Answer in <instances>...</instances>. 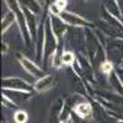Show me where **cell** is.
<instances>
[{
	"mask_svg": "<svg viewBox=\"0 0 123 123\" xmlns=\"http://www.w3.org/2000/svg\"><path fill=\"white\" fill-rule=\"evenodd\" d=\"M43 26H44V46H43V60L42 62L44 64H49L58 49L59 39L57 38L55 33L53 32L49 17L44 18Z\"/></svg>",
	"mask_w": 123,
	"mask_h": 123,
	"instance_id": "6da1fadb",
	"label": "cell"
},
{
	"mask_svg": "<svg viewBox=\"0 0 123 123\" xmlns=\"http://www.w3.org/2000/svg\"><path fill=\"white\" fill-rule=\"evenodd\" d=\"M68 123H89V122H87V119L80 118L79 116H76L74 112H73L71 116H70V118H69V121H68Z\"/></svg>",
	"mask_w": 123,
	"mask_h": 123,
	"instance_id": "ffe728a7",
	"label": "cell"
},
{
	"mask_svg": "<svg viewBox=\"0 0 123 123\" xmlns=\"http://www.w3.org/2000/svg\"><path fill=\"white\" fill-rule=\"evenodd\" d=\"M104 7L107 10L110 14H112L116 17H121V12H119V9H118V5H117V1L116 0H105L104 3Z\"/></svg>",
	"mask_w": 123,
	"mask_h": 123,
	"instance_id": "e0dca14e",
	"label": "cell"
},
{
	"mask_svg": "<svg viewBox=\"0 0 123 123\" xmlns=\"http://www.w3.org/2000/svg\"><path fill=\"white\" fill-rule=\"evenodd\" d=\"M73 112L83 119L94 118V108H92V104H90L89 101H85V100L80 101L78 105H75L74 108H73Z\"/></svg>",
	"mask_w": 123,
	"mask_h": 123,
	"instance_id": "9c48e42d",
	"label": "cell"
},
{
	"mask_svg": "<svg viewBox=\"0 0 123 123\" xmlns=\"http://www.w3.org/2000/svg\"><path fill=\"white\" fill-rule=\"evenodd\" d=\"M116 73H117V75L119 76L122 84H123V67H119V65L116 67Z\"/></svg>",
	"mask_w": 123,
	"mask_h": 123,
	"instance_id": "7402d4cb",
	"label": "cell"
},
{
	"mask_svg": "<svg viewBox=\"0 0 123 123\" xmlns=\"http://www.w3.org/2000/svg\"><path fill=\"white\" fill-rule=\"evenodd\" d=\"M107 78H108V84H110L111 89L113 90L116 94L123 96V84H122L119 76H118L117 73H116V69H115L113 73H111Z\"/></svg>",
	"mask_w": 123,
	"mask_h": 123,
	"instance_id": "5bb4252c",
	"label": "cell"
},
{
	"mask_svg": "<svg viewBox=\"0 0 123 123\" xmlns=\"http://www.w3.org/2000/svg\"><path fill=\"white\" fill-rule=\"evenodd\" d=\"M63 21L70 26V27H78V28H87L90 26H92V24L89 21V20H86L85 17L80 16L75 12H70V11H63L60 14L59 16Z\"/></svg>",
	"mask_w": 123,
	"mask_h": 123,
	"instance_id": "8992f818",
	"label": "cell"
},
{
	"mask_svg": "<svg viewBox=\"0 0 123 123\" xmlns=\"http://www.w3.org/2000/svg\"><path fill=\"white\" fill-rule=\"evenodd\" d=\"M54 1H55V0H44V4H46L47 6H49L50 4H53Z\"/></svg>",
	"mask_w": 123,
	"mask_h": 123,
	"instance_id": "cb8c5ba5",
	"label": "cell"
},
{
	"mask_svg": "<svg viewBox=\"0 0 123 123\" xmlns=\"http://www.w3.org/2000/svg\"><path fill=\"white\" fill-rule=\"evenodd\" d=\"M106 59L112 62L116 67L121 65L123 62V38H106L104 44Z\"/></svg>",
	"mask_w": 123,
	"mask_h": 123,
	"instance_id": "3957f363",
	"label": "cell"
},
{
	"mask_svg": "<svg viewBox=\"0 0 123 123\" xmlns=\"http://www.w3.org/2000/svg\"><path fill=\"white\" fill-rule=\"evenodd\" d=\"M78 55L74 53V50L71 49H64V52L62 53V64L65 67H73L76 62Z\"/></svg>",
	"mask_w": 123,
	"mask_h": 123,
	"instance_id": "2e32d148",
	"label": "cell"
},
{
	"mask_svg": "<svg viewBox=\"0 0 123 123\" xmlns=\"http://www.w3.org/2000/svg\"><path fill=\"white\" fill-rule=\"evenodd\" d=\"M15 22H17L16 15H15L10 9H7L6 14H5V15L3 16V18H1V35H5L6 31L11 27Z\"/></svg>",
	"mask_w": 123,
	"mask_h": 123,
	"instance_id": "9a60e30c",
	"label": "cell"
},
{
	"mask_svg": "<svg viewBox=\"0 0 123 123\" xmlns=\"http://www.w3.org/2000/svg\"><path fill=\"white\" fill-rule=\"evenodd\" d=\"M81 1H87V0H81Z\"/></svg>",
	"mask_w": 123,
	"mask_h": 123,
	"instance_id": "484cf974",
	"label": "cell"
},
{
	"mask_svg": "<svg viewBox=\"0 0 123 123\" xmlns=\"http://www.w3.org/2000/svg\"><path fill=\"white\" fill-rule=\"evenodd\" d=\"M57 84V79L52 74H46L44 76L37 79V81L33 84V91L39 92V94H44V92L52 90Z\"/></svg>",
	"mask_w": 123,
	"mask_h": 123,
	"instance_id": "52a82bcc",
	"label": "cell"
},
{
	"mask_svg": "<svg viewBox=\"0 0 123 123\" xmlns=\"http://www.w3.org/2000/svg\"><path fill=\"white\" fill-rule=\"evenodd\" d=\"M64 100L57 98L52 102V106L49 110V123H60V117L64 108Z\"/></svg>",
	"mask_w": 123,
	"mask_h": 123,
	"instance_id": "30bf717a",
	"label": "cell"
},
{
	"mask_svg": "<svg viewBox=\"0 0 123 123\" xmlns=\"http://www.w3.org/2000/svg\"><path fill=\"white\" fill-rule=\"evenodd\" d=\"M49 18H50V24H52L53 32L55 33L57 38H58L59 41H62V38H63L64 35L67 33L69 26H68L59 16H49Z\"/></svg>",
	"mask_w": 123,
	"mask_h": 123,
	"instance_id": "8fae6325",
	"label": "cell"
},
{
	"mask_svg": "<svg viewBox=\"0 0 123 123\" xmlns=\"http://www.w3.org/2000/svg\"><path fill=\"white\" fill-rule=\"evenodd\" d=\"M7 9H10L11 11L16 15V20H17V25H18V30L22 36V41L26 43V46H30L32 42V37L30 35V31L26 24V16H25V11L24 7L20 3V0H4Z\"/></svg>",
	"mask_w": 123,
	"mask_h": 123,
	"instance_id": "7a4b0ae2",
	"label": "cell"
},
{
	"mask_svg": "<svg viewBox=\"0 0 123 123\" xmlns=\"http://www.w3.org/2000/svg\"><path fill=\"white\" fill-rule=\"evenodd\" d=\"M115 69H116V65L112 63V62H110L108 59H105V60L100 64V70H101V73L104 74V75H106V76H108L111 73H113Z\"/></svg>",
	"mask_w": 123,
	"mask_h": 123,
	"instance_id": "ac0fdd59",
	"label": "cell"
},
{
	"mask_svg": "<svg viewBox=\"0 0 123 123\" xmlns=\"http://www.w3.org/2000/svg\"><path fill=\"white\" fill-rule=\"evenodd\" d=\"M119 67H123V62H122V64H121V65H119Z\"/></svg>",
	"mask_w": 123,
	"mask_h": 123,
	"instance_id": "d4e9b609",
	"label": "cell"
},
{
	"mask_svg": "<svg viewBox=\"0 0 123 123\" xmlns=\"http://www.w3.org/2000/svg\"><path fill=\"white\" fill-rule=\"evenodd\" d=\"M117 1V5H118V9H119V12H121V17L123 18V0H116Z\"/></svg>",
	"mask_w": 123,
	"mask_h": 123,
	"instance_id": "603a6c76",
	"label": "cell"
},
{
	"mask_svg": "<svg viewBox=\"0 0 123 123\" xmlns=\"http://www.w3.org/2000/svg\"><path fill=\"white\" fill-rule=\"evenodd\" d=\"M28 121V115L24 110H17L14 113V122L15 123H26Z\"/></svg>",
	"mask_w": 123,
	"mask_h": 123,
	"instance_id": "d6986e66",
	"label": "cell"
},
{
	"mask_svg": "<svg viewBox=\"0 0 123 123\" xmlns=\"http://www.w3.org/2000/svg\"><path fill=\"white\" fill-rule=\"evenodd\" d=\"M20 3L25 9L37 16L43 12V0H20Z\"/></svg>",
	"mask_w": 123,
	"mask_h": 123,
	"instance_id": "4fadbf2b",
	"label": "cell"
},
{
	"mask_svg": "<svg viewBox=\"0 0 123 123\" xmlns=\"http://www.w3.org/2000/svg\"><path fill=\"white\" fill-rule=\"evenodd\" d=\"M3 96L7 97L16 106H21L24 102L28 101L31 97V92L17 91V90H5L3 89Z\"/></svg>",
	"mask_w": 123,
	"mask_h": 123,
	"instance_id": "ba28073f",
	"label": "cell"
},
{
	"mask_svg": "<svg viewBox=\"0 0 123 123\" xmlns=\"http://www.w3.org/2000/svg\"><path fill=\"white\" fill-rule=\"evenodd\" d=\"M24 11H25L26 24H27V27H28V31H30V35H31V37H32L33 41H36L37 35H38V30H39V26L37 24V15L32 14V12L28 11V10L25 9V7H24Z\"/></svg>",
	"mask_w": 123,
	"mask_h": 123,
	"instance_id": "7c38bea8",
	"label": "cell"
},
{
	"mask_svg": "<svg viewBox=\"0 0 123 123\" xmlns=\"http://www.w3.org/2000/svg\"><path fill=\"white\" fill-rule=\"evenodd\" d=\"M16 59L18 60V63L21 64V67L27 71L30 75L36 76L37 79H39V78H42V76L46 75L44 70L41 67H38V64L35 63L33 60H31L30 58H27L26 55H24L21 53H16Z\"/></svg>",
	"mask_w": 123,
	"mask_h": 123,
	"instance_id": "5b68a950",
	"label": "cell"
},
{
	"mask_svg": "<svg viewBox=\"0 0 123 123\" xmlns=\"http://www.w3.org/2000/svg\"><path fill=\"white\" fill-rule=\"evenodd\" d=\"M3 89L26 91V92L33 91V86H31L26 80H24L21 78H17V76H5L3 79Z\"/></svg>",
	"mask_w": 123,
	"mask_h": 123,
	"instance_id": "277c9868",
	"label": "cell"
},
{
	"mask_svg": "<svg viewBox=\"0 0 123 123\" xmlns=\"http://www.w3.org/2000/svg\"><path fill=\"white\" fill-rule=\"evenodd\" d=\"M54 4L59 7L60 11L63 12V11H65V9H67V6H68V0H55Z\"/></svg>",
	"mask_w": 123,
	"mask_h": 123,
	"instance_id": "44dd1931",
	"label": "cell"
}]
</instances>
